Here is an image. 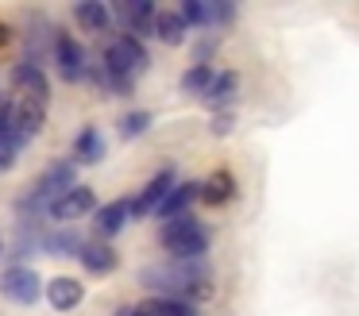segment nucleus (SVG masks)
<instances>
[{
  "instance_id": "obj_25",
  "label": "nucleus",
  "mask_w": 359,
  "mask_h": 316,
  "mask_svg": "<svg viewBox=\"0 0 359 316\" xmlns=\"http://www.w3.org/2000/svg\"><path fill=\"white\" fill-rule=\"evenodd\" d=\"M236 15L232 4H209V27H217V23H228Z\"/></svg>"
},
{
  "instance_id": "obj_9",
  "label": "nucleus",
  "mask_w": 359,
  "mask_h": 316,
  "mask_svg": "<svg viewBox=\"0 0 359 316\" xmlns=\"http://www.w3.org/2000/svg\"><path fill=\"white\" fill-rule=\"evenodd\" d=\"M47 301H50V308L55 312H74V308L86 301V285L78 282V277H50V285H47Z\"/></svg>"
},
{
  "instance_id": "obj_28",
  "label": "nucleus",
  "mask_w": 359,
  "mask_h": 316,
  "mask_svg": "<svg viewBox=\"0 0 359 316\" xmlns=\"http://www.w3.org/2000/svg\"><path fill=\"white\" fill-rule=\"evenodd\" d=\"M120 316H147V312H143V308L135 305V308H128V312H120Z\"/></svg>"
},
{
  "instance_id": "obj_19",
  "label": "nucleus",
  "mask_w": 359,
  "mask_h": 316,
  "mask_svg": "<svg viewBox=\"0 0 359 316\" xmlns=\"http://www.w3.org/2000/svg\"><path fill=\"white\" fill-rule=\"evenodd\" d=\"M155 35L166 46H182L186 43V23H182V15L178 12H155Z\"/></svg>"
},
{
  "instance_id": "obj_14",
  "label": "nucleus",
  "mask_w": 359,
  "mask_h": 316,
  "mask_svg": "<svg viewBox=\"0 0 359 316\" xmlns=\"http://www.w3.org/2000/svg\"><path fill=\"white\" fill-rule=\"evenodd\" d=\"M12 85H16L20 97L47 100V74H43V66H35V62H20V66L12 69Z\"/></svg>"
},
{
  "instance_id": "obj_6",
  "label": "nucleus",
  "mask_w": 359,
  "mask_h": 316,
  "mask_svg": "<svg viewBox=\"0 0 359 316\" xmlns=\"http://www.w3.org/2000/svg\"><path fill=\"white\" fill-rule=\"evenodd\" d=\"M0 293H4L8 301H16V305H35V301H39V293H43L39 274H35L32 266L4 270V277H0Z\"/></svg>"
},
{
  "instance_id": "obj_13",
  "label": "nucleus",
  "mask_w": 359,
  "mask_h": 316,
  "mask_svg": "<svg viewBox=\"0 0 359 316\" xmlns=\"http://www.w3.org/2000/svg\"><path fill=\"white\" fill-rule=\"evenodd\" d=\"M74 20H78L81 31H89V35H104V31H112V8L101 4V0H81V4L74 8Z\"/></svg>"
},
{
  "instance_id": "obj_21",
  "label": "nucleus",
  "mask_w": 359,
  "mask_h": 316,
  "mask_svg": "<svg viewBox=\"0 0 359 316\" xmlns=\"http://www.w3.org/2000/svg\"><path fill=\"white\" fill-rule=\"evenodd\" d=\"M93 81L101 85L104 92H112V97H128V92H132V81L120 77L116 69H109L104 62H97V66H93Z\"/></svg>"
},
{
  "instance_id": "obj_17",
  "label": "nucleus",
  "mask_w": 359,
  "mask_h": 316,
  "mask_svg": "<svg viewBox=\"0 0 359 316\" xmlns=\"http://www.w3.org/2000/svg\"><path fill=\"white\" fill-rule=\"evenodd\" d=\"M78 259H81V266L93 270V274H109V270H116V251H112L109 243H81Z\"/></svg>"
},
{
  "instance_id": "obj_1",
  "label": "nucleus",
  "mask_w": 359,
  "mask_h": 316,
  "mask_svg": "<svg viewBox=\"0 0 359 316\" xmlns=\"http://www.w3.org/2000/svg\"><path fill=\"white\" fill-rule=\"evenodd\" d=\"M147 289H155L158 297L186 301V305H201L212 297V274L201 262H170V266H147L140 277Z\"/></svg>"
},
{
  "instance_id": "obj_3",
  "label": "nucleus",
  "mask_w": 359,
  "mask_h": 316,
  "mask_svg": "<svg viewBox=\"0 0 359 316\" xmlns=\"http://www.w3.org/2000/svg\"><path fill=\"white\" fill-rule=\"evenodd\" d=\"M104 66L109 69H116L120 77H140L143 69L151 66V54H147V46H143V39H135V35H116L109 43V50H104Z\"/></svg>"
},
{
  "instance_id": "obj_5",
  "label": "nucleus",
  "mask_w": 359,
  "mask_h": 316,
  "mask_svg": "<svg viewBox=\"0 0 359 316\" xmlns=\"http://www.w3.org/2000/svg\"><path fill=\"white\" fill-rule=\"evenodd\" d=\"M55 62H58L62 81H81V77L89 74L86 46H81L74 35H66V31H58V35H55Z\"/></svg>"
},
{
  "instance_id": "obj_4",
  "label": "nucleus",
  "mask_w": 359,
  "mask_h": 316,
  "mask_svg": "<svg viewBox=\"0 0 359 316\" xmlns=\"http://www.w3.org/2000/svg\"><path fill=\"white\" fill-rule=\"evenodd\" d=\"M74 174H78V166H74V162H50L47 174L35 181V193H32V200H27V205H55L62 193H70L74 185H78V181H74Z\"/></svg>"
},
{
  "instance_id": "obj_22",
  "label": "nucleus",
  "mask_w": 359,
  "mask_h": 316,
  "mask_svg": "<svg viewBox=\"0 0 359 316\" xmlns=\"http://www.w3.org/2000/svg\"><path fill=\"white\" fill-rule=\"evenodd\" d=\"M212 77H217V74H212L209 62H205V66H189L186 74H182V92H189V97L201 92V97H205V89L212 85Z\"/></svg>"
},
{
  "instance_id": "obj_7",
  "label": "nucleus",
  "mask_w": 359,
  "mask_h": 316,
  "mask_svg": "<svg viewBox=\"0 0 359 316\" xmlns=\"http://www.w3.org/2000/svg\"><path fill=\"white\" fill-rule=\"evenodd\" d=\"M93 205H97L93 189H89V185H74L70 193H62V197L50 205V216H55V220H62V224H70V220L89 216V212H93Z\"/></svg>"
},
{
  "instance_id": "obj_27",
  "label": "nucleus",
  "mask_w": 359,
  "mask_h": 316,
  "mask_svg": "<svg viewBox=\"0 0 359 316\" xmlns=\"http://www.w3.org/2000/svg\"><path fill=\"white\" fill-rule=\"evenodd\" d=\"M12 39H16V31H12L8 23H0V50H4V46H12Z\"/></svg>"
},
{
  "instance_id": "obj_24",
  "label": "nucleus",
  "mask_w": 359,
  "mask_h": 316,
  "mask_svg": "<svg viewBox=\"0 0 359 316\" xmlns=\"http://www.w3.org/2000/svg\"><path fill=\"white\" fill-rule=\"evenodd\" d=\"M147 128H151V112H128L124 120H120V135H124V139L143 135Z\"/></svg>"
},
{
  "instance_id": "obj_11",
  "label": "nucleus",
  "mask_w": 359,
  "mask_h": 316,
  "mask_svg": "<svg viewBox=\"0 0 359 316\" xmlns=\"http://www.w3.org/2000/svg\"><path fill=\"white\" fill-rule=\"evenodd\" d=\"M116 12H120V20L128 23V35L143 39V35L155 31V12H158V8L151 4V0H128V4L116 8Z\"/></svg>"
},
{
  "instance_id": "obj_10",
  "label": "nucleus",
  "mask_w": 359,
  "mask_h": 316,
  "mask_svg": "<svg viewBox=\"0 0 359 316\" xmlns=\"http://www.w3.org/2000/svg\"><path fill=\"white\" fill-rule=\"evenodd\" d=\"M197 193H201V181H174V189L166 193V200L155 208L158 212V220H178V216H186L189 212V205L197 200Z\"/></svg>"
},
{
  "instance_id": "obj_12",
  "label": "nucleus",
  "mask_w": 359,
  "mask_h": 316,
  "mask_svg": "<svg viewBox=\"0 0 359 316\" xmlns=\"http://www.w3.org/2000/svg\"><path fill=\"white\" fill-rule=\"evenodd\" d=\"M197 197H201L209 208L228 205V200L236 197V174H232V170H217V174H209L201 181V193H197Z\"/></svg>"
},
{
  "instance_id": "obj_20",
  "label": "nucleus",
  "mask_w": 359,
  "mask_h": 316,
  "mask_svg": "<svg viewBox=\"0 0 359 316\" xmlns=\"http://www.w3.org/2000/svg\"><path fill=\"white\" fill-rule=\"evenodd\" d=\"M140 308L147 316H197L194 305H186V301H170V297H151V301H143Z\"/></svg>"
},
{
  "instance_id": "obj_2",
  "label": "nucleus",
  "mask_w": 359,
  "mask_h": 316,
  "mask_svg": "<svg viewBox=\"0 0 359 316\" xmlns=\"http://www.w3.org/2000/svg\"><path fill=\"white\" fill-rule=\"evenodd\" d=\"M163 247L174 262H197L205 251H209V228L194 216H178V220H166L163 224Z\"/></svg>"
},
{
  "instance_id": "obj_15",
  "label": "nucleus",
  "mask_w": 359,
  "mask_h": 316,
  "mask_svg": "<svg viewBox=\"0 0 359 316\" xmlns=\"http://www.w3.org/2000/svg\"><path fill=\"white\" fill-rule=\"evenodd\" d=\"M104 158V139L97 128H86L78 139H74V166H93V162Z\"/></svg>"
},
{
  "instance_id": "obj_18",
  "label": "nucleus",
  "mask_w": 359,
  "mask_h": 316,
  "mask_svg": "<svg viewBox=\"0 0 359 316\" xmlns=\"http://www.w3.org/2000/svg\"><path fill=\"white\" fill-rule=\"evenodd\" d=\"M128 216H132V200H112V205H104L101 212H97V231H101V235H116L128 224Z\"/></svg>"
},
{
  "instance_id": "obj_16",
  "label": "nucleus",
  "mask_w": 359,
  "mask_h": 316,
  "mask_svg": "<svg viewBox=\"0 0 359 316\" xmlns=\"http://www.w3.org/2000/svg\"><path fill=\"white\" fill-rule=\"evenodd\" d=\"M236 89H240V74L224 69V74H217V77H212V85L205 89V100H209L217 112H224V108L236 100Z\"/></svg>"
},
{
  "instance_id": "obj_23",
  "label": "nucleus",
  "mask_w": 359,
  "mask_h": 316,
  "mask_svg": "<svg viewBox=\"0 0 359 316\" xmlns=\"http://www.w3.org/2000/svg\"><path fill=\"white\" fill-rule=\"evenodd\" d=\"M182 23H197V27H209V4H201V0H186V4H182Z\"/></svg>"
},
{
  "instance_id": "obj_8",
  "label": "nucleus",
  "mask_w": 359,
  "mask_h": 316,
  "mask_svg": "<svg viewBox=\"0 0 359 316\" xmlns=\"http://www.w3.org/2000/svg\"><path fill=\"white\" fill-rule=\"evenodd\" d=\"M170 189H174V166H166V170H158V174L147 181V189H143L140 197L132 200V216H147V212H155V208L166 200V193H170Z\"/></svg>"
},
{
  "instance_id": "obj_29",
  "label": "nucleus",
  "mask_w": 359,
  "mask_h": 316,
  "mask_svg": "<svg viewBox=\"0 0 359 316\" xmlns=\"http://www.w3.org/2000/svg\"><path fill=\"white\" fill-rule=\"evenodd\" d=\"M0 251H4V243H0Z\"/></svg>"
},
{
  "instance_id": "obj_26",
  "label": "nucleus",
  "mask_w": 359,
  "mask_h": 316,
  "mask_svg": "<svg viewBox=\"0 0 359 316\" xmlns=\"http://www.w3.org/2000/svg\"><path fill=\"white\" fill-rule=\"evenodd\" d=\"M232 131V112H217V120H212V135H228Z\"/></svg>"
}]
</instances>
